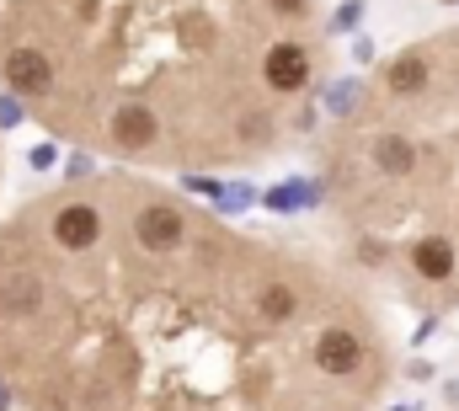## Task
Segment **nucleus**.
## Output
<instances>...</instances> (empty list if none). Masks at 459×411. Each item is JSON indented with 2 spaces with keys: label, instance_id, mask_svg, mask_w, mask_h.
<instances>
[{
  "label": "nucleus",
  "instance_id": "nucleus-1",
  "mask_svg": "<svg viewBox=\"0 0 459 411\" xmlns=\"http://www.w3.org/2000/svg\"><path fill=\"white\" fill-rule=\"evenodd\" d=\"M262 81H267V92H278V97L305 92V86H310V48H305L299 38H278V43L267 48Z\"/></svg>",
  "mask_w": 459,
  "mask_h": 411
},
{
  "label": "nucleus",
  "instance_id": "nucleus-2",
  "mask_svg": "<svg viewBox=\"0 0 459 411\" xmlns=\"http://www.w3.org/2000/svg\"><path fill=\"white\" fill-rule=\"evenodd\" d=\"M134 240H139L144 251L166 257V251H177V246L187 240V214L177 204H144L134 214Z\"/></svg>",
  "mask_w": 459,
  "mask_h": 411
},
{
  "label": "nucleus",
  "instance_id": "nucleus-3",
  "mask_svg": "<svg viewBox=\"0 0 459 411\" xmlns=\"http://www.w3.org/2000/svg\"><path fill=\"white\" fill-rule=\"evenodd\" d=\"M5 86L16 92V97H48L54 92V59L43 54V48H11L5 54Z\"/></svg>",
  "mask_w": 459,
  "mask_h": 411
},
{
  "label": "nucleus",
  "instance_id": "nucleus-4",
  "mask_svg": "<svg viewBox=\"0 0 459 411\" xmlns=\"http://www.w3.org/2000/svg\"><path fill=\"white\" fill-rule=\"evenodd\" d=\"M48 235H54V246H65V251H91V246L102 240V208L97 204H65L54 214Z\"/></svg>",
  "mask_w": 459,
  "mask_h": 411
},
{
  "label": "nucleus",
  "instance_id": "nucleus-5",
  "mask_svg": "<svg viewBox=\"0 0 459 411\" xmlns=\"http://www.w3.org/2000/svg\"><path fill=\"white\" fill-rule=\"evenodd\" d=\"M108 134H113L117 150H150L160 139V118H155L150 102H123L108 123Z\"/></svg>",
  "mask_w": 459,
  "mask_h": 411
},
{
  "label": "nucleus",
  "instance_id": "nucleus-6",
  "mask_svg": "<svg viewBox=\"0 0 459 411\" xmlns=\"http://www.w3.org/2000/svg\"><path fill=\"white\" fill-rule=\"evenodd\" d=\"M316 369H321V374H332V380L358 374V369H363V342H358L352 331H342V326L321 331V342H316Z\"/></svg>",
  "mask_w": 459,
  "mask_h": 411
},
{
  "label": "nucleus",
  "instance_id": "nucleus-7",
  "mask_svg": "<svg viewBox=\"0 0 459 411\" xmlns=\"http://www.w3.org/2000/svg\"><path fill=\"white\" fill-rule=\"evenodd\" d=\"M368 161L379 166V177H390V182H406V177L417 171V144H411L406 134H379V139L368 144Z\"/></svg>",
  "mask_w": 459,
  "mask_h": 411
},
{
  "label": "nucleus",
  "instance_id": "nucleus-8",
  "mask_svg": "<svg viewBox=\"0 0 459 411\" xmlns=\"http://www.w3.org/2000/svg\"><path fill=\"white\" fill-rule=\"evenodd\" d=\"M411 267H417L428 284H444V278H455V267H459L455 240H449V235H428V240H417V246H411Z\"/></svg>",
  "mask_w": 459,
  "mask_h": 411
},
{
  "label": "nucleus",
  "instance_id": "nucleus-9",
  "mask_svg": "<svg viewBox=\"0 0 459 411\" xmlns=\"http://www.w3.org/2000/svg\"><path fill=\"white\" fill-rule=\"evenodd\" d=\"M428 81H433V70H428L422 48H411V54H401V59L390 65L385 92H390V97H422V92H428Z\"/></svg>",
  "mask_w": 459,
  "mask_h": 411
},
{
  "label": "nucleus",
  "instance_id": "nucleus-10",
  "mask_svg": "<svg viewBox=\"0 0 459 411\" xmlns=\"http://www.w3.org/2000/svg\"><path fill=\"white\" fill-rule=\"evenodd\" d=\"M0 310H5V315H32V310H43V278H38V273H5V278H0Z\"/></svg>",
  "mask_w": 459,
  "mask_h": 411
}]
</instances>
